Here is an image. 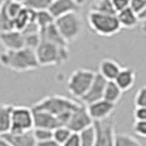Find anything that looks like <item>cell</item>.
Returning a JSON list of instances; mask_svg holds the SVG:
<instances>
[{
	"label": "cell",
	"instance_id": "cell-37",
	"mask_svg": "<svg viewBox=\"0 0 146 146\" xmlns=\"http://www.w3.org/2000/svg\"><path fill=\"white\" fill-rule=\"evenodd\" d=\"M139 18L141 21H142V20H146V7L144 8V10L139 15Z\"/></svg>",
	"mask_w": 146,
	"mask_h": 146
},
{
	"label": "cell",
	"instance_id": "cell-8",
	"mask_svg": "<svg viewBox=\"0 0 146 146\" xmlns=\"http://www.w3.org/2000/svg\"><path fill=\"white\" fill-rule=\"evenodd\" d=\"M33 111L25 106H13L11 113L12 132H28L33 130Z\"/></svg>",
	"mask_w": 146,
	"mask_h": 146
},
{
	"label": "cell",
	"instance_id": "cell-25",
	"mask_svg": "<svg viewBox=\"0 0 146 146\" xmlns=\"http://www.w3.org/2000/svg\"><path fill=\"white\" fill-rule=\"evenodd\" d=\"M79 133L80 136V145L81 146H95L96 142V132L94 125H89L81 130Z\"/></svg>",
	"mask_w": 146,
	"mask_h": 146
},
{
	"label": "cell",
	"instance_id": "cell-7",
	"mask_svg": "<svg viewBox=\"0 0 146 146\" xmlns=\"http://www.w3.org/2000/svg\"><path fill=\"white\" fill-rule=\"evenodd\" d=\"M96 132L95 146H114L115 136V122L111 117L94 121Z\"/></svg>",
	"mask_w": 146,
	"mask_h": 146
},
{
	"label": "cell",
	"instance_id": "cell-10",
	"mask_svg": "<svg viewBox=\"0 0 146 146\" xmlns=\"http://www.w3.org/2000/svg\"><path fill=\"white\" fill-rule=\"evenodd\" d=\"M92 123L94 120L90 117L86 104L80 102V104L73 111L66 126L73 132H80L81 130H84L85 127L91 125Z\"/></svg>",
	"mask_w": 146,
	"mask_h": 146
},
{
	"label": "cell",
	"instance_id": "cell-38",
	"mask_svg": "<svg viewBox=\"0 0 146 146\" xmlns=\"http://www.w3.org/2000/svg\"><path fill=\"white\" fill-rule=\"evenodd\" d=\"M76 1H77V2H78V3L80 5V6H82V5H84V3L86 2V0H76Z\"/></svg>",
	"mask_w": 146,
	"mask_h": 146
},
{
	"label": "cell",
	"instance_id": "cell-30",
	"mask_svg": "<svg viewBox=\"0 0 146 146\" xmlns=\"http://www.w3.org/2000/svg\"><path fill=\"white\" fill-rule=\"evenodd\" d=\"M133 131L136 136H139L141 139H146V120L145 121L135 120L133 124Z\"/></svg>",
	"mask_w": 146,
	"mask_h": 146
},
{
	"label": "cell",
	"instance_id": "cell-32",
	"mask_svg": "<svg viewBox=\"0 0 146 146\" xmlns=\"http://www.w3.org/2000/svg\"><path fill=\"white\" fill-rule=\"evenodd\" d=\"M129 7L131 8L135 13L139 15L144 10V8L146 7V0H130Z\"/></svg>",
	"mask_w": 146,
	"mask_h": 146
},
{
	"label": "cell",
	"instance_id": "cell-18",
	"mask_svg": "<svg viewBox=\"0 0 146 146\" xmlns=\"http://www.w3.org/2000/svg\"><path fill=\"white\" fill-rule=\"evenodd\" d=\"M40 35H41V40L43 41H48L52 43L60 44V45H68L65 38L60 34L57 27L55 25V22L45 28L40 29Z\"/></svg>",
	"mask_w": 146,
	"mask_h": 146
},
{
	"label": "cell",
	"instance_id": "cell-21",
	"mask_svg": "<svg viewBox=\"0 0 146 146\" xmlns=\"http://www.w3.org/2000/svg\"><path fill=\"white\" fill-rule=\"evenodd\" d=\"M13 106L8 103L0 104V135L7 133L11 129V113Z\"/></svg>",
	"mask_w": 146,
	"mask_h": 146
},
{
	"label": "cell",
	"instance_id": "cell-34",
	"mask_svg": "<svg viewBox=\"0 0 146 146\" xmlns=\"http://www.w3.org/2000/svg\"><path fill=\"white\" fill-rule=\"evenodd\" d=\"M133 115L135 120H139V121H145L146 120V107H142V106H135V109L133 112Z\"/></svg>",
	"mask_w": 146,
	"mask_h": 146
},
{
	"label": "cell",
	"instance_id": "cell-28",
	"mask_svg": "<svg viewBox=\"0 0 146 146\" xmlns=\"http://www.w3.org/2000/svg\"><path fill=\"white\" fill-rule=\"evenodd\" d=\"M24 35V46L32 50H36V47L41 43V35L40 32H32V33H23Z\"/></svg>",
	"mask_w": 146,
	"mask_h": 146
},
{
	"label": "cell",
	"instance_id": "cell-5",
	"mask_svg": "<svg viewBox=\"0 0 146 146\" xmlns=\"http://www.w3.org/2000/svg\"><path fill=\"white\" fill-rule=\"evenodd\" d=\"M55 25L67 43L78 40L82 32V18L78 11L69 12L55 19Z\"/></svg>",
	"mask_w": 146,
	"mask_h": 146
},
{
	"label": "cell",
	"instance_id": "cell-26",
	"mask_svg": "<svg viewBox=\"0 0 146 146\" xmlns=\"http://www.w3.org/2000/svg\"><path fill=\"white\" fill-rule=\"evenodd\" d=\"M70 133L72 131L66 125H59L53 130V139L58 145H64L67 139L69 137Z\"/></svg>",
	"mask_w": 146,
	"mask_h": 146
},
{
	"label": "cell",
	"instance_id": "cell-31",
	"mask_svg": "<svg viewBox=\"0 0 146 146\" xmlns=\"http://www.w3.org/2000/svg\"><path fill=\"white\" fill-rule=\"evenodd\" d=\"M134 104L146 107V86L141 87L134 97Z\"/></svg>",
	"mask_w": 146,
	"mask_h": 146
},
{
	"label": "cell",
	"instance_id": "cell-29",
	"mask_svg": "<svg viewBox=\"0 0 146 146\" xmlns=\"http://www.w3.org/2000/svg\"><path fill=\"white\" fill-rule=\"evenodd\" d=\"M33 135L36 141V145L41 142L53 139V130L43 129V127H33Z\"/></svg>",
	"mask_w": 146,
	"mask_h": 146
},
{
	"label": "cell",
	"instance_id": "cell-20",
	"mask_svg": "<svg viewBox=\"0 0 146 146\" xmlns=\"http://www.w3.org/2000/svg\"><path fill=\"white\" fill-rule=\"evenodd\" d=\"M122 94L123 90L117 85V82L114 80H108L104 87V91H103V99L117 104L120 99L122 98Z\"/></svg>",
	"mask_w": 146,
	"mask_h": 146
},
{
	"label": "cell",
	"instance_id": "cell-6",
	"mask_svg": "<svg viewBox=\"0 0 146 146\" xmlns=\"http://www.w3.org/2000/svg\"><path fill=\"white\" fill-rule=\"evenodd\" d=\"M95 76L96 73L90 69L78 68L70 74L67 80L66 89L73 97L80 100V98L87 92L88 88L94 81Z\"/></svg>",
	"mask_w": 146,
	"mask_h": 146
},
{
	"label": "cell",
	"instance_id": "cell-15",
	"mask_svg": "<svg viewBox=\"0 0 146 146\" xmlns=\"http://www.w3.org/2000/svg\"><path fill=\"white\" fill-rule=\"evenodd\" d=\"M80 5L76 0H52L48 7V11L56 19L60 15H64L69 12L80 10Z\"/></svg>",
	"mask_w": 146,
	"mask_h": 146
},
{
	"label": "cell",
	"instance_id": "cell-27",
	"mask_svg": "<svg viewBox=\"0 0 146 146\" xmlns=\"http://www.w3.org/2000/svg\"><path fill=\"white\" fill-rule=\"evenodd\" d=\"M23 6L33 11H40L48 9L52 0H21Z\"/></svg>",
	"mask_w": 146,
	"mask_h": 146
},
{
	"label": "cell",
	"instance_id": "cell-35",
	"mask_svg": "<svg viewBox=\"0 0 146 146\" xmlns=\"http://www.w3.org/2000/svg\"><path fill=\"white\" fill-rule=\"evenodd\" d=\"M115 12H119L130 6V0H111Z\"/></svg>",
	"mask_w": 146,
	"mask_h": 146
},
{
	"label": "cell",
	"instance_id": "cell-17",
	"mask_svg": "<svg viewBox=\"0 0 146 146\" xmlns=\"http://www.w3.org/2000/svg\"><path fill=\"white\" fill-rule=\"evenodd\" d=\"M117 17L121 27L124 28V29H134L141 22L139 15L135 13L130 7L125 8L123 10L117 12Z\"/></svg>",
	"mask_w": 146,
	"mask_h": 146
},
{
	"label": "cell",
	"instance_id": "cell-19",
	"mask_svg": "<svg viewBox=\"0 0 146 146\" xmlns=\"http://www.w3.org/2000/svg\"><path fill=\"white\" fill-rule=\"evenodd\" d=\"M122 67L115 60L111 58H106L99 64V74L104 77L107 80H114Z\"/></svg>",
	"mask_w": 146,
	"mask_h": 146
},
{
	"label": "cell",
	"instance_id": "cell-22",
	"mask_svg": "<svg viewBox=\"0 0 146 146\" xmlns=\"http://www.w3.org/2000/svg\"><path fill=\"white\" fill-rule=\"evenodd\" d=\"M114 146H142V142L131 134L115 133Z\"/></svg>",
	"mask_w": 146,
	"mask_h": 146
},
{
	"label": "cell",
	"instance_id": "cell-39",
	"mask_svg": "<svg viewBox=\"0 0 146 146\" xmlns=\"http://www.w3.org/2000/svg\"><path fill=\"white\" fill-rule=\"evenodd\" d=\"M6 1H7V0H0V6H1L3 2H6Z\"/></svg>",
	"mask_w": 146,
	"mask_h": 146
},
{
	"label": "cell",
	"instance_id": "cell-11",
	"mask_svg": "<svg viewBox=\"0 0 146 146\" xmlns=\"http://www.w3.org/2000/svg\"><path fill=\"white\" fill-rule=\"evenodd\" d=\"M107 79L102 77L99 73H96L94 81L91 82L90 87L88 88L87 92L80 98V102L88 104L103 98V91L107 84Z\"/></svg>",
	"mask_w": 146,
	"mask_h": 146
},
{
	"label": "cell",
	"instance_id": "cell-23",
	"mask_svg": "<svg viewBox=\"0 0 146 146\" xmlns=\"http://www.w3.org/2000/svg\"><path fill=\"white\" fill-rule=\"evenodd\" d=\"M90 10L101 12V13H109V15H115L117 13L111 0H95L90 5Z\"/></svg>",
	"mask_w": 146,
	"mask_h": 146
},
{
	"label": "cell",
	"instance_id": "cell-2",
	"mask_svg": "<svg viewBox=\"0 0 146 146\" xmlns=\"http://www.w3.org/2000/svg\"><path fill=\"white\" fill-rule=\"evenodd\" d=\"M80 104V101H75L73 99L66 98L63 96L52 95L47 96L40 101H37L32 108L38 110H45L54 114L58 119L60 125H66L73 111Z\"/></svg>",
	"mask_w": 146,
	"mask_h": 146
},
{
	"label": "cell",
	"instance_id": "cell-14",
	"mask_svg": "<svg viewBox=\"0 0 146 146\" xmlns=\"http://www.w3.org/2000/svg\"><path fill=\"white\" fill-rule=\"evenodd\" d=\"M33 125L34 127H43V129H50L54 130L60 125L58 119L45 110L33 109Z\"/></svg>",
	"mask_w": 146,
	"mask_h": 146
},
{
	"label": "cell",
	"instance_id": "cell-12",
	"mask_svg": "<svg viewBox=\"0 0 146 146\" xmlns=\"http://www.w3.org/2000/svg\"><path fill=\"white\" fill-rule=\"evenodd\" d=\"M87 110L90 114L91 119L96 121V120H102L106 117H111V114L113 113V111L115 109V104L112 102H109L104 99H100L91 103L86 104Z\"/></svg>",
	"mask_w": 146,
	"mask_h": 146
},
{
	"label": "cell",
	"instance_id": "cell-36",
	"mask_svg": "<svg viewBox=\"0 0 146 146\" xmlns=\"http://www.w3.org/2000/svg\"><path fill=\"white\" fill-rule=\"evenodd\" d=\"M139 29H141V31H142L144 34H146V20H142V21H141Z\"/></svg>",
	"mask_w": 146,
	"mask_h": 146
},
{
	"label": "cell",
	"instance_id": "cell-4",
	"mask_svg": "<svg viewBox=\"0 0 146 146\" xmlns=\"http://www.w3.org/2000/svg\"><path fill=\"white\" fill-rule=\"evenodd\" d=\"M87 22L91 31L100 36H113L122 29L117 20V13L109 15L89 10L87 15Z\"/></svg>",
	"mask_w": 146,
	"mask_h": 146
},
{
	"label": "cell",
	"instance_id": "cell-24",
	"mask_svg": "<svg viewBox=\"0 0 146 146\" xmlns=\"http://www.w3.org/2000/svg\"><path fill=\"white\" fill-rule=\"evenodd\" d=\"M34 21L38 25V28L42 29V28H45V27L50 25L52 23H54L55 18L52 15V13L48 11V9H45V10L35 11Z\"/></svg>",
	"mask_w": 146,
	"mask_h": 146
},
{
	"label": "cell",
	"instance_id": "cell-3",
	"mask_svg": "<svg viewBox=\"0 0 146 146\" xmlns=\"http://www.w3.org/2000/svg\"><path fill=\"white\" fill-rule=\"evenodd\" d=\"M36 58L40 66H60L69 59L68 45L52 43L41 40L35 50Z\"/></svg>",
	"mask_w": 146,
	"mask_h": 146
},
{
	"label": "cell",
	"instance_id": "cell-1",
	"mask_svg": "<svg viewBox=\"0 0 146 146\" xmlns=\"http://www.w3.org/2000/svg\"><path fill=\"white\" fill-rule=\"evenodd\" d=\"M0 65L17 73H27L40 67L35 51L29 47L5 50L0 53Z\"/></svg>",
	"mask_w": 146,
	"mask_h": 146
},
{
	"label": "cell",
	"instance_id": "cell-9",
	"mask_svg": "<svg viewBox=\"0 0 146 146\" xmlns=\"http://www.w3.org/2000/svg\"><path fill=\"white\" fill-rule=\"evenodd\" d=\"M0 145L2 146H35L36 141L34 139L33 131L12 132L9 131L0 135Z\"/></svg>",
	"mask_w": 146,
	"mask_h": 146
},
{
	"label": "cell",
	"instance_id": "cell-16",
	"mask_svg": "<svg viewBox=\"0 0 146 146\" xmlns=\"http://www.w3.org/2000/svg\"><path fill=\"white\" fill-rule=\"evenodd\" d=\"M136 79V73L133 68H121L114 81L123 91H127L133 88Z\"/></svg>",
	"mask_w": 146,
	"mask_h": 146
},
{
	"label": "cell",
	"instance_id": "cell-13",
	"mask_svg": "<svg viewBox=\"0 0 146 146\" xmlns=\"http://www.w3.org/2000/svg\"><path fill=\"white\" fill-rule=\"evenodd\" d=\"M0 45L5 50H18L24 47V35L19 30L0 31Z\"/></svg>",
	"mask_w": 146,
	"mask_h": 146
},
{
	"label": "cell",
	"instance_id": "cell-33",
	"mask_svg": "<svg viewBox=\"0 0 146 146\" xmlns=\"http://www.w3.org/2000/svg\"><path fill=\"white\" fill-rule=\"evenodd\" d=\"M65 146H81L80 145V136L78 132H73L70 133L69 137L65 142Z\"/></svg>",
	"mask_w": 146,
	"mask_h": 146
}]
</instances>
